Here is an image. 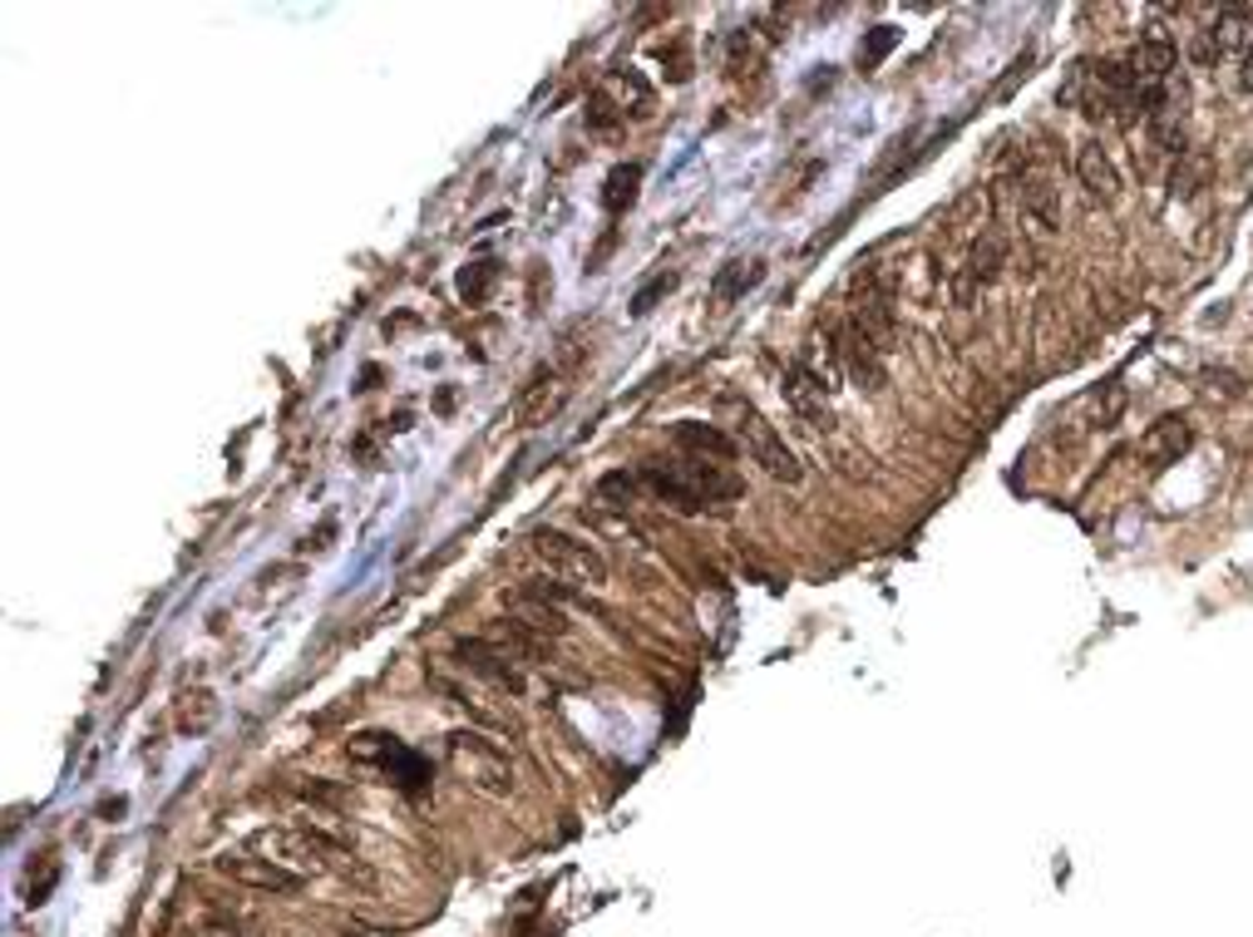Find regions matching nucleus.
<instances>
[{
  "mask_svg": "<svg viewBox=\"0 0 1253 937\" xmlns=\"http://www.w3.org/2000/svg\"><path fill=\"white\" fill-rule=\"evenodd\" d=\"M253 854H262V859L292 868V874L302 878H316V874H351V854L341 849V844L332 839V834L312 829V825H277V829H262L253 834V844H247Z\"/></svg>",
  "mask_w": 1253,
  "mask_h": 937,
  "instance_id": "f257e3e1",
  "label": "nucleus"
},
{
  "mask_svg": "<svg viewBox=\"0 0 1253 937\" xmlns=\"http://www.w3.org/2000/svg\"><path fill=\"white\" fill-rule=\"evenodd\" d=\"M726 405L736 410V444L750 454V464H760L770 479H780V484H800L805 468H800V460H795L790 444L780 440V430H775L750 400H726Z\"/></svg>",
  "mask_w": 1253,
  "mask_h": 937,
  "instance_id": "f03ea898",
  "label": "nucleus"
},
{
  "mask_svg": "<svg viewBox=\"0 0 1253 937\" xmlns=\"http://www.w3.org/2000/svg\"><path fill=\"white\" fill-rule=\"evenodd\" d=\"M529 548L539 563H549V573L568 578V582H588V588H602L608 582V563L588 539H573L563 529H533Z\"/></svg>",
  "mask_w": 1253,
  "mask_h": 937,
  "instance_id": "7ed1b4c3",
  "label": "nucleus"
},
{
  "mask_svg": "<svg viewBox=\"0 0 1253 937\" xmlns=\"http://www.w3.org/2000/svg\"><path fill=\"white\" fill-rule=\"evenodd\" d=\"M450 765L470 785H480L484 795H509V790H514V770H509L504 750H499L494 740L474 736V730H454V736H450Z\"/></svg>",
  "mask_w": 1253,
  "mask_h": 937,
  "instance_id": "20e7f679",
  "label": "nucleus"
},
{
  "mask_svg": "<svg viewBox=\"0 0 1253 937\" xmlns=\"http://www.w3.org/2000/svg\"><path fill=\"white\" fill-rule=\"evenodd\" d=\"M835 356H839V365H845L849 371V381L859 385V391H884V381H888V371H884V351H879V341L869 336V331H864L859 322H839L835 326Z\"/></svg>",
  "mask_w": 1253,
  "mask_h": 937,
  "instance_id": "39448f33",
  "label": "nucleus"
},
{
  "mask_svg": "<svg viewBox=\"0 0 1253 937\" xmlns=\"http://www.w3.org/2000/svg\"><path fill=\"white\" fill-rule=\"evenodd\" d=\"M454 657H460V667H470L474 677L494 681L499 691H514L523 696V671H519V657L509 651L504 642H494V637H474V642H460L454 647Z\"/></svg>",
  "mask_w": 1253,
  "mask_h": 937,
  "instance_id": "423d86ee",
  "label": "nucleus"
},
{
  "mask_svg": "<svg viewBox=\"0 0 1253 937\" xmlns=\"http://www.w3.org/2000/svg\"><path fill=\"white\" fill-rule=\"evenodd\" d=\"M780 391H785V405H790L800 420H810L815 430L835 425V415H829V391H835V385H829L825 375H815L805 361L785 365V385H780Z\"/></svg>",
  "mask_w": 1253,
  "mask_h": 937,
  "instance_id": "0eeeda50",
  "label": "nucleus"
},
{
  "mask_svg": "<svg viewBox=\"0 0 1253 937\" xmlns=\"http://www.w3.org/2000/svg\"><path fill=\"white\" fill-rule=\"evenodd\" d=\"M218 874H227L233 884H243V888H262V894H302V884H306L302 874H292V868L262 859V854H257V859H247V854H223Z\"/></svg>",
  "mask_w": 1253,
  "mask_h": 937,
  "instance_id": "6e6552de",
  "label": "nucleus"
},
{
  "mask_svg": "<svg viewBox=\"0 0 1253 937\" xmlns=\"http://www.w3.org/2000/svg\"><path fill=\"white\" fill-rule=\"evenodd\" d=\"M637 479H642V489L657 499V504H667L677 513H701L706 509L697 499V489L687 484V474H681V460H642L637 464Z\"/></svg>",
  "mask_w": 1253,
  "mask_h": 937,
  "instance_id": "1a4fd4ad",
  "label": "nucleus"
},
{
  "mask_svg": "<svg viewBox=\"0 0 1253 937\" xmlns=\"http://www.w3.org/2000/svg\"><path fill=\"white\" fill-rule=\"evenodd\" d=\"M1007 253H1012V243H1007V233H1002V227H987V233L977 237L973 253H967L963 277H958V302H963V306L977 296V287L997 282V272L1007 267Z\"/></svg>",
  "mask_w": 1253,
  "mask_h": 937,
  "instance_id": "9d476101",
  "label": "nucleus"
},
{
  "mask_svg": "<svg viewBox=\"0 0 1253 937\" xmlns=\"http://www.w3.org/2000/svg\"><path fill=\"white\" fill-rule=\"evenodd\" d=\"M1180 65V45L1175 36H1170V26H1160V20H1150V26L1141 30V45H1135L1131 55V70L1141 85H1165L1170 75H1175Z\"/></svg>",
  "mask_w": 1253,
  "mask_h": 937,
  "instance_id": "9b49d317",
  "label": "nucleus"
},
{
  "mask_svg": "<svg viewBox=\"0 0 1253 937\" xmlns=\"http://www.w3.org/2000/svg\"><path fill=\"white\" fill-rule=\"evenodd\" d=\"M1190 444H1194V425H1190V420H1184V415H1165V420H1155V425L1145 430L1141 454H1145V464L1165 468V464H1175Z\"/></svg>",
  "mask_w": 1253,
  "mask_h": 937,
  "instance_id": "f8f14e48",
  "label": "nucleus"
},
{
  "mask_svg": "<svg viewBox=\"0 0 1253 937\" xmlns=\"http://www.w3.org/2000/svg\"><path fill=\"white\" fill-rule=\"evenodd\" d=\"M568 400V381L558 371H539L533 375L529 385H523V395H519V420L523 425H543V420L549 415H558V405H563Z\"/></svg>",
  "mask_w": 1253,
  "mask_h": 937,
  "instance_id": "ddd939ff",
  "label": "nucleus"
},
{
  "mask_svg": "<svg viewBox=\"0 0 1253 937\" xmlns=\"http://www.w3.org/2000/svg\"><path fill=\"white\" fill-rule=\"evenodd\" d=\"M509 622L529 627L533 637H563L568 632V617H563V602H549V598H533V592H514L509 598Z\"/></svg>",
  "mask_w": 1253,
  "mask_h": 937,
  "instance_id": "4468645a",
  "label": "nucleus"
},
{
  "mask_svg": "<svg viewBox=\"0 0 1253 937\" xmlns=\"http://www.w3.org/2000/svg\"><path fill=\"white\" fill-rule=\"evenodd\" d=\"M671 440H677L691 460H706V454H711V460H731V454L740 450L731 434L706 425V420H677V425H671Z\"/></svg>",
  "mask_w": 1253,
  "mask_h": 937,
  "instance_id": "2eb2a0df",
  "label": "nucleus"
},
{
  "mask_svg": "<svg viewBox=\"0 0 1253 937\" xmlns=\"http://www.w3.org/2000/svg\"><path fill=\"white\" fill-rule=\"evenodd\" d=\"M1076 174H1081V183H1086L1091 193H1096V198H1115V193H1121V174H1115V164H1111V154L1101 144H1081V154H1076Z\"/></svg>",
  "mask_w": 1253,
  "mask_h": 937,
  "instance_id": "dca6fc26",
  "label": "nucleus"
},
{
  "mask_svg": "<svg viewBox=\"0 0 1253 937\" xmlns=\"http://www.w3.org/2000/svg\"><path fill=\"white\" fill-rule=\"evenodd\" d=\"M1022 213H1027L1032 233H1056L1062 227V198L1052 183H1027L1022 188Z\"/></svg>",
  "mask_w": 1253,
  "mask_h": 937,
  "instance_id": "f3484780",
  "label": "nucleus"
},
{
  "mask_svg": "<svg viewBox=\"0 0 1253 937\" xmlns=\"http://www.w3.org/2000/svg\"><path fill=\"white\" fill-rule=\"evenodd\" d=\"M1210 178H1214V158L1204 148H1184L1175 174H1170V193L1175 198H1194L1200 188H1210Z\"/></svg>",
  "mask_w": 1253,
  "mask_h": 937,
  "instance_id": "a211bd4d",
  "label": "nucleus"
},
{
  "mask_svg": "<svg viewBox=\"0 0 1253 937\" xmlns=\"http://www.w3.org/2000/svg\"><path fill=\"white\" fill-rule=\"evenodd\" d=\"M760 277H766V262H726L711 296L726 306V302H736V296H746L750 287H760Z\"/></svg>",
  "mask_w": 1253,
  "mask_h": 937,
  "instance_id": "6ab92c4d",
  "label": "nucleus"
},
{
  "mask_svg": "<svg viewBox=\"0 0 1253 937\" xmlns=\"http://www.w3.org/2000/svg\"><path fill=\"white\" fill-rule=\"evenodd\" d=\"M637 183H642V164H622V168H612L608 193H602V208H608V213L632 208V203H637Z\"/></svg>",
  "mask_w": 1253,
  "mask_h": 937,
  "instance_id": "aec40b11",
  "label": "nucleus"
},
{
  "mask_svg": "<svg viewBox=\"0 0 1253 937\" xmlns=\"http://www.w3.org/2000/svg\"><path fill=\"white\" fill-rule=\"evenodd\" d=\"M637 489H642V479L626 474V468H612V474L598 479V499L612 509H626V499H637Z\"/></svg>",
  "mask_w": 1253,
  "mask_h": 937,
  "instance_id": "412c9836",
  "label": "nucleus"
},
{
  "mask_svg": "<svg viewBox=\"0 0 1253 937\" xmlns=\"http://www.w3.org/2000/svg\"><path fill=\"white\" fill-rule=\"evenodd\" d=\"M894 45H898V26H874V30H869V36H864V40H859V70H864V75H869V70H874V65H879V60H884V55H888V50H894Z\"/></svg>",
  "mask_w": 1253,
  "mask_h": 937,
  "instance_id": "4be33fe9",
  "label": "nucleus"
},
{
  "mask_svg": "<svg viewBox=\"0 0 1253 937\" xmlns=\"http://www.w3.org/2000/svg\"><path fill=\"white\" fill-rule=\"evenodd\" d=\"M494 282H499V267H494V262H474V267L460 272V296H464V302H484Z\"/></svg>",
  "mask_w": 1253,
  "mask_h": 937,
  "instance_id": "5701e85b",
  "label": "nucleus"
},
{
  "mask_svg": "<svg viewBox=\"0 0 1253 937\" xmlns=\"http://www.w3.org/2000/svg\"><path fill=\"white\" fill-rule=\"evenodd\" d=\"M671 287H677V272H662V277H652V282H647L642 292L632 296V316H647V312H652V302H657V296H667Z\"/></svg>",
  "mask_w": 1253,
  "mask_h": 937,
  "instance_id": "b1692460",
  "label": "nucleus"
},
{
  "mask_svg": "<svg viewBox=\"0 0 1253 937\" xmlns=\"http://www.w3.org/2000/svg\"><path fill=\"white\" fill-rule=\"evenodd\" d=\"M208 933H213V937H257V923L243 918V913H237V918H227V913H213V918H208Z\"/></svg>",
  "mask_w": 1253,
  "mask_h": 937,
  "instance_id": "393cba45",
  "label": "nucleus"
},
{
  "mask_svg": "<svg viewBox=\"0 0 1253 937\" xmlns=\"http://www.w3.org/2000/svg\"><path fill=\"white\" fill-rule=\"evenodd\" d=\"M618 119H622V114H612L608 99L592 95V105H588V124H592V129H618Z\"/></svg>",
  "mask_w": 1253,
  "mask_h": 937,
  "instance_id": "a878e982",
  "label": "nucleus"
},
{
  "mask_svg": "<svg viewBox=\"0 0 1253 937\" xmlns=\"http://www.w3.org/2000/svg\"><path fill=\"white\" fill-rule=\"evenodd\" d=\"M1210 391L1224 395V400H1239V395H1244V381H1239L1234 371H1210Z\"/></svg>",
  "mask_w": 1253,
  "mask_h": 937,
  "instance_id": "bb28decb",
  "label": "nucleus"
},
{
  "mask_svg": "<svg viewBox=\"0 0 1253 937\" xmlns=\"http://www.w3.org/2000/svg\"><path fill=\"white\" fill-rule=\"evenodd\" d=\"M1219 55H1224V50H1219V40H1214V30H1204V36H1200V40H1194V60H1200V65H1214V60H1219Z\"/></svg>",
  "mask_w": 1253,
  "mask_h": 937,
  "instance_id": "cd10ccee",
  "label": "nucleus"
},
{
  "mask_svg": "<svg viewBox=\"0 0 1253 937\" xmlns=\"http://www.w3.org/2000/svg\"><path fill=\"white\" fill-rule=\"evenodd\" d=\"M1239 89H1244V95H1253V45L1244 55H1239Z\"/></svg>",
  "mask_w": 1253,
  "mask_h": 937,
  "instance_id": "c85d7f7f",
  "label": "nucleus"
}]
</instances>
